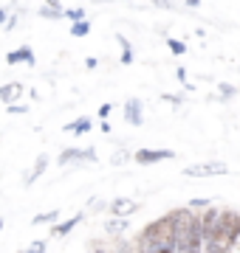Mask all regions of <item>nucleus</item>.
<instances>
[{
    "label": "nucleus",
    "instance_id": "23",
    "mask_svg": "<svg viewBox=\"0 0 240 253\" xmlns=\"http://www.w3.org/2000/svg\"><path fill=\"white\" fill-rule=\"evenodd\" d=\"M9 113H14V116H20V113H26V107H23V104H11V107H9Z\"/></svg>",
    "mask_w": 240,
    "mask_h": 253
},
{
    "label": "nucleus",
    "instance_id": "20",
    "mask_svg": "<svg viewBox=\"0 0 240 253\" xmlns=\"http://www.w3.org/2000/svg\"><path fill=\"white\" fill-rule=\"evenodd\" d=\"M26 253H46V245H43V242H34Z\"/></svg>",
    "mask_w": 240,
    "mask_h": 253
},
{
    "label": "nucleus",
    "instance_id": "10",
    "mask_svg": "<svg viewBox=\"0 0 240 253\" xmlns=\"http://www.w3.org/2000/svg\"><path fill=\"white\" fill-rule=\"evenodd\" d=\"M46 166H48V155H40V158H37V166H34V169L28 172V177H26V186H31V183L37 180L40 174L46 172Z\"/></svg>",
    "mask_w": 240,
    "mask_h": 253
},
{
    "label": "nucleus",
    "instance_id": "2",
    "mask_svg": "<svg viewBox=\"0 0 240 253\" xmlns=\"http://www.w3.org/2000/svg\"><path fill=\"white\" fill-rule=\"evenodd\" d=\"M238 236H240V214L223 211L221 214V228H218L215 239H209V242L203 245V251L206 253H229L232 245L238 242Z\"/></svg>",
    "mask_w": 240,
    "mask_h": 253
},
{
    "label": "nucleus",
    "instance_id": "22",
    "mask_svg": "<svg viewBox=\"0 0 240 253\" xmlns=\"http://www.w3.org/2000/svg\"><path fill=\"white\" fill-rule=\"evenodd\" d=\"M232 93H235V87H232V84H221V96H223V99H229Z\"/></svg>",
    "mask_w": 240,
    "mask_h": 253
},
{
    "label": "nucleus",
    "instance_id": "11",
    "mask_svg": "<svg viewBox=\"0 0 240 253\" xmlns=\"http://www.w3.org/2000/svg\"><path fill=\"white\" fill-rule=\"evenodd\" d=\"M79 219H82V214H76V217H71L68 222H62V225H54V231H51V234H54V236H65L68 231H71V228L76 225V222H79Z\"/></svg>",
    "mask_w": 240,
    "mask_h": 253
},
{
    "label": "nucleus",
    "instance_id": "4",
    "mask_svg": "<svg viewBox=\"0 0 240 253\" xmlns=\"http://www.w3.org/2000/svg\"><path fill=\"white\" fill-rule=\"evenodd\" d=\"M170 158H176V152H170V149H139V152L133 155V161L141 163V166H150V163H158V161H170Z\"/></svg>",
    "mask_w": 240,
    "mask_h": 253
},
{
    "label": "nucleus",
    "instance_id": "16",
    "mask_svg": "<svg viewBox=\"0 0 240 253\" xmlns=\"http://www.w3.org/2000/svg\"><path fill=\"white\" fill-rule=\"evenodd\" d=\"M62 14V6L60 3H48V6H43V17H60Z\"/></svg>",
    "mask_w": 240,
    "mask_h": 253
},
{
    "label": "nucleus",
    "instance_id": "14",
    "mask_svg": "<svg viewBox=\"0 0 240 253\" xmlns=\"http://www.w3.org/2000/svg\"><path fill=\"white\" fill-rule=\"evenodd\" d=\"M119 42H121V65H130V62H133V51H130V42L124 40V37H119Z\"/></svg>",
    "mask_w": 240,
    "mask_h": 253
},
{
    "label": "nucleus",
    "instance_id": "25",
    "mask_svg": "<svg viewBox=\"0 0 240 253\" xmlns=\"http://www.w3.org/2000/svg\"><path fill=\"white\" fill-rule=\"evenodd\" d=\"M6 23H9V17H6V11H3V9H0V26H3V28H6Z\"/></svg>",
    "mask_w": 240,
    "mask_h": 253
},
{
    "label": "nucleus",
    "instance_id": "3",
    "mask_svg": "<svg viewBox=\"0 0 240 253\" xmlns=\"http://www.w3.org/2000/svg\"><path fill=\"white\" fill-rule=\"evenodd\" d=\"M226 163H198V166H186V177H215V174H226Z\"/></svg>",
    "mask_w": 240,
    "mask_h": 253
},
{
    "label": "nucleus",
    "instance_id": "27",
    "mask_svg": "<svg viewBox=\"0 0 240 253\" xmlns=\"http://www.w3.org/2000/svg\"><path fill=\"white\" fill-rule=\"evenodd\" d=\"M99 253H102V251H99Z\"/></svg>",
    "mask_w": 240,
    "mask_h": 253
},
{
    "label": "nucleus",
    "instance_id": "24",
    "mask_svg": "<svg viewBox=\"0 0 240 253\" xmlns=\"http://www.w3.org/2000/svg\"><path fill=\"white\" fill-rule=\"evenodd\" d=\"M121 161H127V155H124V152H119V155H116V158H113V163H116V166H119Z\"/></svg>",
    "mask_w": 240,
    "mask_h": 253
},
{
    "label": "nucleus",
    "instance_id": "21",
    "mask_svg": "<svg viewBox=\"0 0 240 253\" xmlns=\"http://www.w3.org/2000/svg\"><path fill=\"white\" fill-rule=\"evenodd\" d=\"M111 104H102V107H99V118H102V121H105V118H108V116H111Z\"/></svg>",
    "mask_w": 240,
    "mask_h": 253
},
{
    "label": "nucleus",
    "instance_id": "19",
    "mask_svg": "<svg viewBox=\"0 0 240 253\" xmlns=\"http://www.w3.org/2000/svg\"><path fill=\"white\" fill-rule=\"evenodd\" d=\"M68 17L74 20V23H85V11L82 9H71L68 11Z\"/></svg>",
    "mask_w": 240,
    "mask_h": 253
},
{
    "label": "nucleus",
    "instance_id": "9",
    "mask_svg": "<svg viewBox=\"0 0 240 253\" xmlns=\"http://www.w3.org/2000/svg\"><path fill=\"white\" fill-rule=\"evenodd\" d=\"M20 93H23V84H17V82H11V84H3V87H0V101H6V104L11 107V101L17 99Z\"/></svg>",
    "mask_w": 240,
    "mask_h": 253
},
{
    "label": "nucleus",
    "instance_id": "12",
    "mask_svg": "<svg viewBox=\"0 0 240 253\" xmlns=\"http://www.w3.org/2000/svg\"><path fill=\"white\" fill-rule=\"evenodd\" d=\"M108 234H124L127 231V219H121V217H113L111 222H108Z\"/></svg>",
    "mask_w": 240,
    "mask_h": 253
},
{
    "label": "nucleus",
    "instance_id": "17",
    "mask_svg": "<svg viewBox=\"0 0 240 253\" xmlns=\"http://www.w3.org/2000/svg\"><path fill=\"white\" fill-rule=\"evenodd\" d=\"M88 31H91L88 23H74V26H71V34H74V37H85Z\"/></svg>",
    "mask_w": 240,
    "mask_h": 253
},
{
    "label": "nucleus",
    "instance_id": "5",
    "mask_svg": "<svg viewBox=\"0 0 240 253\" xmlns=\"http://www.w3.org/2000/svg\"><path fill=\"white\" fill-rule=\"evenodd\" d=\"M71 161H88V163H93L96 161V152L93 149H65L62 155H60V163H71Z\"/></svg>",
    "mask_w": 240,
    "mask_h": 253
},
{
    "label": "nucleus",
    "instance_id": "26",
    "mask_svg": "<svg viewBox=\"0 0 240 253\" xmlns=\"http://www.w3.org/2000/svg\"><path fill=\"white\" fill-rule=\"evenodd\" d=\"M0 231H3V219H0Z\"/></svg>",
    "mask_w": 240,
    "mask_h": 253
},
{
    "label": "nucleus",
    "instance_id": "7",
    "mask_svg": "<svg viewBox=\"0 0 240 253\" xmlns=\"http://www.w3.org/2000/svg\"><path fill=\"white\" fill-rule=\"evenodd\" d=\"M124 121L133 126L141 124V101L139 99H130L127 104H124Z\"/></svg>",
    "mask_w": 240,
    "mask_h": 253
},
{
    "label": "nucleus",
    "instance_id": "8",
    "mask_svg": "<svg viewBox=\"0 0 240 253\" xmlns=\"http://www.w3.org/2000/svg\"><path fill=\"white\" fill-rule=\"evenodd\" d=\"M6 62H9V65H17V62L34 65V54H31V48H28V45H23V48H17V51H11V54L6 56Z\"/></svg>",
    "mask_w": 240,
    "mask_h": 253
},
{
    "label": "nucleus",
    "instance_id": "18",
    "mask_svg": "<svg viewBox=\"0 0 240 253\" xmlns=\"http://www.w3.org/2000/svg\"><path fill=\"white\" fill-rule=\"evenodd\" d=\"M170 51H173V54H184L186 45L181 42V40H170Z\"/></svg>",
    "mask_w": 240,
    "mask_h": 253
},
{
    "label": "nucleus",
    "instance_id": "15",
    "mask_svg": "<svg viewBox=\"0 0 240 253\" xmlns=\"http://www.w3.org/2000/svg\"><path fill=\"white\" fill-rule=\"evenodd\" d=\"M60 217V211H46V214H37L34 217V225H46V222H54Z\"/></svg>",
    "mask_w": 240,
    "mask_h": 253
},
{
    "label": "nucleus",
    "instance_id": "6",
    "mask_svg": "<svg viewBox=\"0 0 240 253\" xmlns=\"http://www.w3.org/2000/svg\"><path fill=\"white\" fill-rule=\"evenodd\" d=\"M113 214H116V217H130V214H136V211H139V203H136V200H124V197H119V200H113Z\"/></svg>",
    "mask_w": 240,
    "mask_h": 253
},
{
    "label": "nucleus",
    "instance_id": "13",
    "mask_svg": "<svg viewBox=\"0 0 240 253\" xmlns=\"http://www.w3.org/2000/svg\"><path fill=\"white\" fill-rule=\"evenodd\" d=\"M88 129H91V121H88V118H79V121L65 126V132H76V135H82V132H88Z\"/></svg>",
    "mask_w": 240,
    "mask_h": 253
},
{
    "label": "nucleus",
    "instance_id": "1",
    "mask_svg": "<svg viewBox=\"0 0 240 253\" xmlns=\"http://www.w3.org/2000/svg\"><path fill=\"white\" fill-rule=\"evenodd\" d=\"M139 251L141 253H176L178 251V236H176V219L161 217L150 222L139 236Z\"/></svg>",
    "mask_w": 240,
    "mask_h": 253
}]
</instances>
